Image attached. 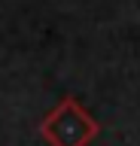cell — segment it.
I'll return each mask as SVG.
<instances>
[{"label":"cell","mask_w":140,"mask_h":146,"mask_svg":"<svg viewBox=\"0 0 140 146\" xmlns=\"http://www.w3.org/2000/svg\"><path fill=\"white\" fill-rule=\"evenodd\" d=\"M101 134V125L76 98H61L40 122V137L49 146H88Z\"/></svg>","instance_id":"1"}]
</instances>
